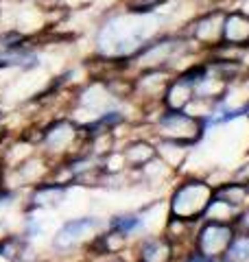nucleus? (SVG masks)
Instances as JSON below:
<instances>
[{
    "label": "nucleus",
    "instance_id": "9d476101",
    "mask_svg": "<svg viewBox=\"0 0 249 262\" xmlns=\"http://www.w3.org/2000/svg\"><path fill=\"white\" fill-rule=\"evenodd\" d=\"M155 151H157V158L164 160L173 170L181 173V168L186 166L188 155H190V144L175 142V140H162V138H157Z\"/></svg>",
    "mask_w": 249,
    "mask_h": 262
},
{
    "label": "nucleus",
    "instance_id": "f03ea898",
    "mask_svg": "<svg viewBox=\"0 0 249 262\" xmlns=\"http://www.w3.org/2000/svg\"><path fill=\"white\" fill-rule=\"evenodd\" d=\"M214 196V184L208 177L186 175L173 188L169 196V214L188 221V223H199L203 219L208 206Z\"/></svg>",
    "mask_w": 249,
    "mask_h": 262
},
{
    "label": "nucleus",
    "instance_id": "6ab92c4d",
    "mask_svg": "<svg viewBox=\"0 0 249 262\" xmlns=\"http://www.w3.org/2000/svg\"><path fill=\"white\" fill-rule=\"evenodd\" d=\"M232 179H238V182H243V184H249V160L243 164V166H238V168L234 170Z\"/></svg>",
    "mask_w": 249,
    "mask_h": 262
},
{
    "label": "nucleus",
    "instance_id": "0eeeda50",
    "mask_svg": "<svg viewBox=\"0 0 249 262\" xmlns=\"http://www.w3.org/2000/svg\"><path fill=\"white\" fill-rule=\"evenodd\" d=\"M42 142H44L48 153H70L79 142H88V140L81 131V125L68 118H59L44 129Z\"/></svg>",
    "mask_w": 249,
    "mask_h": 262
},
{
    "label": "nucleus",
    "instance_id": "6e6552de",
    "mask_svg": "<svg viewBox=\"0 0 249 262\" xmlns=\"http://www.w3.org/2000/svg\"><path fill=\"white\" fill-rule=\"evenodd\" d=\"M136 262H177V249L164 232L149 234L136 245Z\"/></svg>",
    "mask_w": 249,
    "mask_h": 262
},
{
    "label": "nucleus",
    "instance_id": "1a4fd4ad",
    "mask_svg": "<svg viewBox=\"0 0 249 262\" xmlns=\"http://www.w3.org/2000/svg\"><path fill=\"white\" fill-rule=\"evenodd\" d=\"M223 44L225 46H249V15L240 9H227L223 22Z\"/></svg>",
    "mask_w": 249,
    "mask_h": 262
},
{
    "label": "nucleus",
    "instance_id": "b1692460",
    "mask_svg": "<svg viewBox=\"0 0 249 262\" xmlns=\"http://www.w3.org/2000/svg\"><path fill=\"white\" fill-rule=\"evenodd\" d=\"M112 262H122V260H112Z\"/></svg>",
    "mask_w": 249,
    "mask_h": 262
},
{
    "label": "nucleus",
    "instance_id": "a211bd4d",
    "mask_svg": "<svg viewBox=\"0 0 249 262\" xmlns=\"http://www.w3.org/2000/svg\"><path fill=\"white\" fill-rule=\"evenodd\" d=\"M57 5V9L61 11H81V9H88L92 7L94 0H53Z\"/></svg>",
    "mask_w": 249,
    "mask_h": 262
},
{
    "label": "nucleus",
    "instance_id": "f8f14e48",
    "mask_svg": "<svg viewBox=\"0 0 249 262\" xmlns=\"http://www.w3.org/2000/svg\"><path fill=\"white\" fill-rule=\"evenodd\" d=\"M214 196L232 203L238 210H245L249 206V184H243L238 179H227V182L214 184Z\"/></svg>",
    "mask_w": 249,
    "mask_h": 262
},
{
    "label": "nucleus",
    "instance_id": "7ed1b4c3",
    "mask_svg": "<svg viewBox=\"0 0 249 262\" xmlns=\"http://www.w3.org/2000/svg\"><path fill=\"white\" fill-rule=\"evenodd\" d=\"M155 136L162 140H175L195 146L197 142L203 140V127L201 118L190 114L188 110H169L162 107L155 114L153 120Z\"/></svg>",
    "mask_w": 249,
    "mask_h": 262
},
{
    "label": "nucleus",
    "instance_id": "aec40b11",
    "mask_svg": "<svg viewBox=\"0 0 249 262\" xmlns=\"http://www.w3.org/2000/svg\"><path fill=\"white\" fill-rule=\"evenodd\" d=\"M5 29V9L3 7H0V31Z\"/></svg>",
    "mask_w": 249,
    "mask_h": 262
},
{
    "label": "nucleus",
    "instance_id": "4468645a",
    "mask_svg": "<svg viewBox=\"0 0 249 262\" xmlns=\"http://www.w3.org/2000/svg\"><path fill=\"white\" fill-rule=\"evenodd\" d=\"M125 155V162H127V168H136L140 170L144 164L151 162L157 151H155V144L153 142H147V140H134L129 142L127 146L122 149Z\"/></svg>",
    "mask_w": 249,
    "mask_h": 262
},
{
    "label": "nucleus",
    "instance_id": "9b49d317",
    "mask_svg": "<svg viewBox=\"0 0 249 262\" xmlns=\"http://www.w3.org/2000/svg\"><path fill=\"white\" fill-rule=\"evenodd\" d=\"M107 229L114 234H120L125 238H131L134 234H142L147 229V221L142 212H122V214H114L107 221Z\"/></svg>",
    "mask_w": 249,
    "mask_h": 262
},
{
    "label": "nucleus",
    "instance_id": "412c9836",
    "mask_svg": "<svg viewBox=\"0 0 249 262\" xmlns=\"http://www.w3.org/2000/svg\"><path fill=\"white\" fill-rule=\"evenodd\" d=\"M210 262H227V260H225V258H223V256H221V258H210Z\"/></svg>",
    "mask_w": 249,
    "mask_h": 262
},
{
    "label": "nucleus",
    "instance_id": "ddd939ff",
    "mask_svg": "<svg viewBox=\"0 0 249 262\" xmlns=\"http://www.w3.org/2000/svg\"><path fill=\"white\" fill-rule=\"evenodd\" d=\"M193 98H195V90L175 75L171 79V83L166 85V92L162 96V105L169 110H186Z\"/></svg>",
    "mask_w": 249,
    "mask_h": 262
},
{
    "label": "nucleus",
    "instance_id": "39448f33",
    "mask_svg": "<svg viewBox=\"0 0 249 262\" xmlns=\"http://www.w3.org/2000/svg\"><path fill=\"white\" fill-rule=\"evenodd\" d=\"M238 225L236 223H223V221H210L201 219L195 225V238L193 247L203 253L205 258H221L225 256L232 238L236 236Z\"/></svg>",
    "mask_w": 249,
    "mask_h": 262
},
{
    "label": "nucleus",
    "instance_id": "423d86ee",
    "mask_svg": "<svg viewBox=\"0 0 249 262\" xmlns=\"http://www.w3.org/2000/svg\"><path fill=\"white\" fill-rule=\"evenodd\" d=\"M105 223L98 216H79L70 219L57 229L55 238H53V249L55 251H72L74 247H79L86 241H94L98 234L103 232Z\"/></svg>",
    "mask_w": 249,
    "mask_h": 262
},
{
    "label": "nucleus",
    "instance_id": "20e7f679",
    "mask_svg": "<svg viewBox=\"0 0 249 262\" xmlns=\"http://www.w3.org/2000/svg\"><path fill=\"white\" fill-rule=\"evenodd\" d=\"M225 7H208L197 18L190 20L186 35L203 55L210 53L212 48L223 44V22H225Z\"/></svg>",
    "mask_w": 249,
    "mask_h": 262
},
{
    "label": "nucleus",
    "instance_id": "4be33fe9",
    "mask_svg": "<svg viewBox=\"0 0 249 262\" xmlns=\"http://www.w3.org/2000/svg\"><path fill=\"white\" fill-rule=\"evenodd\" d=\"M245 118H247V120H249V101H247V103H245Z\"/></svg>",
    "mask_w": 249,
    "mask_h": 262
},
{
    "label": "nucleus",
    "instance_id": "f257e3e1",
    "mask_svg": "<svg viewBox=\"0 0 249 262\" xmlns=\"http://www.w3.org/2000/svg\"><path fill=\"white\" fill-rule=\"evenodd\" d=\"M164 15L155 13H110L96 31V55L101 59L125 63L153 37L162 35Z\"/></svg>",
    "mask_w": 249,
    "mask_h": 262
},
{
    "label": "nucleus",
    "instance_id": "f3484780",
    "mask_svg": "<svg viewBox=\"0 0 249 262\" xmlns=\"http://www.w3.org/2000/svg\"><path fill=\"white\" fill-rule=\"evenodd\" d=\"M171 0H122V9L129 13H155Z\"/></svg>",
    "mask_w": 249,
    "mask_h": 262
},
{
    "label": "nucleus",
    "instance_id": "5701e85b",
    "mask_svg": "<svg viewBox=\"0 0 249 262\" xmlns=\"http://www.w3.org/2000/svg\"><path fill=\"white\" fill-rule=\"evenodd\" d=\"M33 3H48V0H33ZM51 3H53V0H51Z\"/></svg>",
    "mask_w": 249,
    "mask_h": 262
},
{
    "label": "nucleus",
    "instance_id": "dca6fc26",
    "mask_svg": "<svg viewBox=\"0 0 249 262\" xmlns=\"http://www.w3.org/2000/svg\"><path fill=\"white\" fill-rule=\"evenodd\" d=\"M223 258L227 262H249V232L238 227V232H236L234 238H232Z\"/></svg>",
    "mask_w": 249,
    "mask_h": 262
},
{
    "label": "nucleus",
    "instance_id": "2eb2a0df",
    "mask_svg": "<svg viewBox=\"0 0 249 262\" xmlns=\"http://www.w3.org/2000/svg\"><path fill=\"white\" fill-rule=\"evenodd\" d=\"M240 212H243V210L234 208L232 203L223 201V199H217V196H212V201H210V206H208L203 219H210V221H223V223H238Z\"/></svg>",
    "mask_w": 249,
    "mask_h": 262
}]
</instances>
